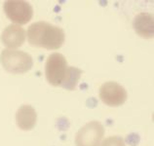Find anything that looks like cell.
I'll list each match as a JSON object with an SVG mask.
<instances>
[{"label":"cell","instance_id":"1","mask_svg":"<svg viewBox=\"0 0 154 146\" xmlns=\"http://www.w3.org/2000/svg\"><path fill=\"white\" fill-rule=\"evenodd\" d=\"M28 43L31 46L47 50H58L63 45L66 34L60 27L46 22L30 24L26 32Z\"/></svg>","mask_w":154,"mask_h":146},{"label":"cell","instance_id":"2","mask_svg":"<svg viewBox=\"0 0 154 146\" xmlns=\"http://www.w3.org/2000/svg\"><path fill=\"white\" fill-rule=\"evenodd\" d=\"M73 66H68L66 58L60 53L48 56L45 65V75L48 83L55 87L64 88L69 80Z\"/></svg>","mask_w":154,"mask_h":146},{"label":"cell","instance_id":"3","mask_svg":"<svg viewBox=\"0 0 154 146\" xmlns=\"http://www.w3.org/2000/svg\"><path fill=\"white\" fill-rule=\"evenodd\" d=\"M0 62L7 72L23 74L29 71L33 65L32 56L23 51L5 49L0 55Z\"/></svg>","mask_w":154,"mask_h":146},{"label":"cell","instance_id":"4","mask_svg":"<svg viewBox=\"0 0 154 146\" xmlns=\"http://www.w3.org/2000/svg\"><path fill=\"white\" fill-rule=\"evenodd\" d=\"M3 9L7 18L18 26H23L30 21L33 15L31 5L23 0H9L3 4Z\"/></svg>","mask_w":154,"mask_h":146},{"label":"cell","instance_id":"5","mask_svg":"<svg viewBox=\"0 0 154 146\" xmlns=\"http://www.w3.org/2000/svg\"><path fill=\"white\" fill-rule=\"evenodd\" d=\"M104 135L103 126L98 121L89 122L81 128L75 136L76 146H100Z\"/></svg>","mask_w":154,"mask_h":146},{"label":"cell","instance_id":"6","mask_svg":"<svg viewBox=\"0 0 154 146\" xmlns=\"http://www.w3.org/2000/svg\"><path fill=\"white\" fill-rule=\"evenodd\" d=\"M127 96V91L125 88L116 82H106L100 88V99L108 106H120L125 103Z\"/></svg>","mask_w":154,"mask_h":146},{"label":"cell","instance_id":"7","mask_svg":"<svg viewBox=\"0 0 154 146\" xmlns=\"http://www.w3.org/2000/svg\"><path fill=\"white\" fill-rule=\"evenodd\" d=\"M26 30L18 24H10L3 30L1 41L8 49L15 50L21 47L26 41Z\"/></svg>","mask_w":154,"mask_h":146},{"label":"cell","instance_id":"8","mask_svg":"<svg viewBox=\"0 0 154 146\" xmlns=\"http://www.w3.org/2000/svg\"><path fill=\"white\" fill-rule=\"evenodd\" d=\"M37 122V113L35 109L28 104H23L16 113V123L23 131H30Z\"/></svg>","mask_w":154,"mask_h":146},{"label":"cell","instance_id":"9","mask_svg":"<svg viewBox=\"0 0 154 146\" xmlns=\"http://www.w3.org/2000/svg\"><path fill=\"white\" fill-rule=\"evenodd\" d=\"M134 29L143 38H152L154 34V23L152 15L140 13L136 16L133 22Z\"/></svg>","mask_w":154,"mask_h":146},{"label":"cell","instance_id":"10","mask_svg":"<svg viewBox=\"0 0 154 146\" xmlns=\"http://www.w3.org/2000/svg\"><path fill=\"white\" fill-rule=\"evenodd\" d=\"M100 146H125V142L121 136L113 135L105 138Z\"/></svg>","mask_w":154,"mask_h":146}]
</instances>
